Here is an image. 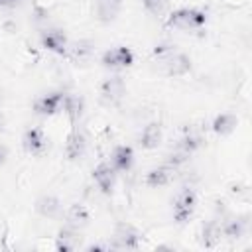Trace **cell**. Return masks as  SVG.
Here are the masks:
<instances>
[{"label": "cell", "mask_w": 252, "mask_h": 252, "mask_svg": "<svg viewBox=\"0 0 252 252\" xmlns=\"http://www.w3.org/2000/svg\"><path fill=\"white\" fill-rule=\"evenodd\" d=\"M39 41H41V47H45L47 51H51L55 55H65L67 47H69V37L65 35V32L55 30V28L43 30L39 33Z\"/></svg>", "instance_id": "10"}, {"label": "cell", "mask_w": 252, "mask_h": 252, "mask_svg": "<svg viewBox=\"0 0 252 252\" xmlns=\"http://www.w3.org/2000/svg\"><path fill=\"white\" fill-rule=\"evenodd\" d=\"M163 26L179 32H201L207 26V12L201 8H177L165 16Z\"/></svg>", "instance_id": "2"}, {"label": "cell", "mask_w": 252, "mask_h": 252, "mask_svg": "<svg viewBox=\"0 0 252 252\" xmlns=\"http://www.w3.org/2000/svg\"><path fill=\"white\" fill-rule=\"evenodd\" d=\"M197 209V193L193 187H181L175 197H173V207H171V215L173 220L177 224H185L191 220V217L195 215Z\"/></svg>", "instance_id": "3"}, {"label": "cell", "mask_w": 252, "mask_h": 252, "mask_svg": "<svg viewBox=\"0 0 252 252\" xmlns=\"http://www.w3.org/2000/svg\"><path fill=\"white\" fill-rule=\"evenodd\" d=\"M124 8V0H94L93 10H94V18L100 24H112L120 12Z\"/></svg>", "instance_id": "13"}, {"label": "cell", "mask_w": 252, "mask_h": 252, "mask_svg": "<svg viewBox=\"0 0 252 252\" xmlns=\"http://www.w3.org/2000/svg\"><path fill=\"white\" fill-rule=\"evenodd\" d=\"M136 61V55L130 47L126 45H116V47H110L106 49L102 55H100V63L102 67L106 69H112V71H122V69H128L132 67Z\"/></svg>", "instance_id": "6"}, {"label": "cell", "mask_w": 252, "mask_h": 252, "mask_svg": "<svg viewBox=\"0 0 252 252\" xmlns=\"http://www.w3.org/2000/svg\"><path fill=\"white\" fill-rule=\"evenodd\" d=\"M94 51V43L89 41V39H79V41H69V47H67V57L75 59V61H85L93 55Z\"/></svg>", "instance_id": "23"}, {"label": "cell", "mask_w": 252, "mask_h": 252, "mask_svg": "<svg viewBox=\"0 0 252 252\" xmlns=\"http://www.w3.org/2000/svg\"><path fill=\"white\" fill-rule=\"evenodd\" d=\"M124 96H126V81L120 75L106 77L98 87V100L106 108L118 106Z\"/></svg>", "instance_id": "5"}, {"label": "cell", "mask_w": 252, "mask_h": 252, "mask_svg": "<svg viewBox=\"0 0 252 252\" xmlns=\"http://www.w3.org/2000/svg\"><path fill=\"white\" fill-rule=\"evenodd\" d=\"M116 169L110 165V161H100L94 169H93V181L94 185L100 189L102 195H112L114 185H116Z\"/></svg>", "instance_id": "7"}, {"label": "cell", "mask_w": 252, "mask_h": 252, "mask_svg": "<svg viewBox=\"0 0 252 252\" xmlns=\"http://www.w3.org/2000/svg\"><path fill=\"white\" fill-rule=\"evenodd\" d=\"M63 94H65L63 91H53V93L37 96L33 100V112L37 116H43V118L57 114L61 110V106H63Z\"/></svg>", "instance_id": "8"}, {"label": "cell", "mask_w": 252, "mask_h": 252, "mask_svg": "<svg viewBox=\"0 0 252 252\" xmlns=\"http://www.w3.org/2000/svg\"><path fill=\"white\" fill-rule=\"evenodd\" d=\"M246 228H248V217L230 215V217L220 219V232H222V238L240 240V238L246 234Z\"/></svg>", "instance_id": "16"}, {"label": "cell", "mask_w": 252, "mask_h": 252, "mask_svg": "<svg viewBox=\"0 0 252 252\" xmlns=\"http://www.w3.org/2000/svg\"><path fill=\"white\" fill-rule=\"evenodd\" d=\"M144 10L154 16V18H163L167 16V8H169V0H142Z\"/></svg>", "instance_id": "25"}, {"label": "cell", "mask_w": 252, "mask_h": 252, "mask_svg": "<svg viewBox=\"0 0 252 252\" xmlns=\"http://www.w3.org/2000/svg\"><path fill=\"white\" fill-rule=\"evenodd\" d=\"M63 217H65V224L69 226H75V228H85L89 222H91V211L87 205L83 203H71L65 211H63Z\"/></svg>", "instance_id": "19"}, {"label": "cell", "mask_w": 252, "mask_h": 252, "mask_svg": "<svg viewBox=\"0 0 252 252\" xmlns=\"http://www.w3.org/2000/svg\"><path fill=\"white\" fill-rule=\"evenodd\" d=\"M205 144V140H203V136L199 134V132H195V130H187L179 140H177V148H181V150H185V152H189L191 156L201 148Z\"/></svg>", "instance_id": "24"}, {"label": "cell", "mask_w": 252, "mask_h": 252, "mask_svg": "<svg viewBox=\"0 0 252 252\" xmlns=\"http://www.w3.org/2000/svg\"><path fill=\"white\" fill-rule=\"evenodd\" d=\"M161 140H163V130H161V124L156 120L148 122L138 136V144L142 150H156V148H159Z\"/></svg>", "instance_id": "18"}, {"label": "cell", "mask_w": 252, "mask_h": 252, "mask_svg": "<svg viewBox=\"0 0 252 252\" xmlns=\"http://www.w3.org/2000/svg\"><path fill=\"white\" fill-rule=\"evenodd\" d=\"M81 246H83V236H81L79 228L65 224L57 230V236H55V250L57 252H73Z\"/></svg>", "instance_id": "11"}, {"label": "cell", "mask_w": 252, "mask_h": 252, "mask_svg": "<svg viewBox=\"0 0 252 252\" xmlns=\"http://www.w3.org/2000/svg\"><path fill=\"white\" fill-rule=\"evenodd\" d=\"M8 158H10V150H8L6 144L0 142V165H4V163L8 161Z\"/></svg>", "instance_id": "27"}, {"label": "cell", "mask_w": 252, "mask_h": 252, "mask_svg": "<svg viewBox=\"0 0 252 252\" xmlns=\"http://www.w3.org/2000/svg\"><path fill=\"white\" fill-rule=\"evenodd\" d=\"M47 148V138L41 128H28L22 134V150L30 156H39Z\"/></svg>", "instance_id": "14"}, {"label": "cell", "mask_w": 252, "mask_h": 252, "mask_svg": "<svg viewBox=\"0 0 252 252\" xmlns=\"http://www.w3.org/2000/svg\"><path fill=\"white\" fill-rule=\"evenodd\" d=\"M61 110L67 114L71 124H79L83 112H85V98L77 93H65L63 94V106Z\"/></svg>", "instance_id": "20"}, {"label": "cell", "mask_w": 252, "mask_h": 252, "mask_svg": "<svg viewBox=\"0 0 252 252\" xmlns=\"http://www.w3.org/2000/svg\"><path fill=\"white\" fill-rule=\"evenodd\" d=\"M87 152V136L79 128V124H73L67 142H65V158L69 161H79Z\"/></svg>", "instance_id": "9"}, {"label": "cell", "mask_w": 252, "mask_h": 252, "mask_svg": "<svg viewBox=\"0 0 252 252\" xmlns=\"http://www.w3.org/2000/svg\"><path fill=\"white\" fill-rule=\"evenodd\" d=\"M222 238L220 232V220H207L201 226V246L203 248H215Z\"/></svg>", "instance_id": "22"}, {"label": "cell", "mask_w": 252, "mask_h": 252, "mask_svg": "<svg viewBox=\"0 0 252 252\" xmlns=\"http://www.w3.org/2000/svg\"><path fill=\"white\" fill-rule=\"evenodd\" d=\"M110 165L116 169V173H126L134 165V150L128 144H118L110 154Z\"/></svg>", "instance_id": "17"}, {"label": "cell", "mask_w": 252, "mask_h": 252, "mask_svg": "<svg viewBox=\"0 0 252 252\" xmlns=\"http://www.w3.org/2000/svg\"><path fill=\"white\" fill-rule=\"evenodd\" d=\"M35 213L41 217V219H59L63 217V201L55 195H41L35 199V205H33Z\"/></svg>", "instance_id": "15"}, {"label": "cell", "mask_w": 252, "mask_h": 252, "mask_svg": "<svg viewBox=\"0 0 252 252\" xmlns=\"http://www.w3.org/2000/svg\"><path fill=\"white\" fill-rule=\"evenodd\" d=\"M189 159H191V154L185 152V150H181V148H177V146L165 156V163H169V165H173V167H179V165L187 163Z\"/></svg>", "instance_id": "26"}, {"label": "cell", "mask_w": 252, "mask_h": 252, "mask_svg": "<svg viewBox=\"0 0 252 252\" xmlns=\"http://www.w3.org/2000/svg\"><path fill=\"white\" fill-rule=\"evenodd\" d=\"M236 126H238V116L232 114V112H220V114H217V116L213 118V122H211V130H213V134L219 136V138L230 136V134L236 130Z\"/></svg>", "instance_id": "21"}, {"label": "cell", "mask_w": 252, "mask_h": 252, "mask_svg": "<svg viewBox=\"0 0 252 252\" xmlns=\"http://www.w3.org/2000/svg\"><path fill=\"white\" fill-rule=\"evenodd\" d=\"M152 59L158 63L159 71L165 77H185L191 73V57L177 49L173 43H159L152 49Z\"/></svg>", "instance_id": "1"}, {"label": "cell", "mask_w": 252, "mask_h": 252, "mask_svg": "<svg viewBox=\"0 0 252 252\" xmlns=\"http://www.w3.org/2000/svg\"><path fill=\"white\" fill-rule=\"evenodd\" d=\"M22 0H0V8H14L18 6Z\"/></svg>", "instance_id": "28"}, {"label": "cell", "mask_w": 252, "mask_h": 252, "mask_svg": "<svg viewBox=\"0 0 252 252\" xmlns=\"http://www.w3.org/2000/svg\"><path fill=\"white\" fill-rule=\"evenodd\" d=\"M175 171L177 167L169 165V163H161V165H156L152 169H148V173L144 175V183L152 189H158V187H165L169 185L173 179H175Z\"/></svg>", "instance_id": "12"}, {"label": "cell", "mask_w": 252, "mask_h": 252, "mask_svg": "<svg viewBox=\"0 0 252 252\" xmlns=\"http://www.w3.org/2000/svg\"><path fill=\"white\" fill-rule=\"evenodd\" d=\"M144 240V232L140 228H136L132 222H116L114 230H112V242L110 246L116 250H138L140 244Z\"/></svg>", "instance_id": "4"}]
</instances>
